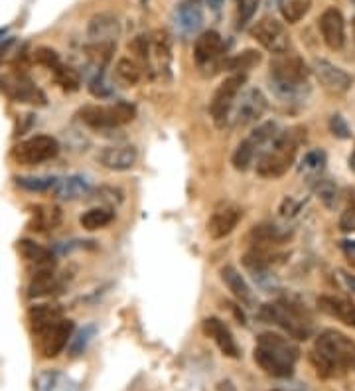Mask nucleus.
Masks as SVG:
<instances>
[{"label": "nucleus", "mask_w": 355, "mask_h": 391, "mask_svg": "<svg viewBox=\"0 0 355 391\" xmlns=\"http://www.w3.org/2000/svg\"><path fill=\"white\" fill-rule=\"evenodd\" d=\"M18 251H20V255H22L28 263L36 265V269H53V263H55V261H53V253L48 247L36 243V241H32V239H20V241H18Z\"/></svg>", "instance_id": "26"}, {"label": "nucleus", "mask_w": 355, "mask_h": 391, "mask_svg": "<svg viewBox=\"0 0 355 391\" xmlns=\"http://www.w3.org/2000/svg\"><path fill=\"white\" fill-rule=\"evenodd\" d=\"M217 391H237V390H235V385H233V381L224 379V381H219V383H217Z\"/></svg>", "instance_id": "46"}, {"label": "nucleus", "mask_w": 355, "mask_h": 391, "mask_svg": "<svg viewBox=\"0 0 355 391\" xmlns=\"http://www.w3.org/2000/svg\"><path fill=\"white\" fill-rule=\"evenodd\" d=\"M73 322L67 320V318H62L60 322H55L52 328L44 330L42 334H36L38 338V350L44 358H55L60 354L64 352V348L67 346V342L71 340V334H73Z\"/></svg>", "instance_id": "12"}, {"label": "nucleus", "mask_w": 355, "mask_h": 391, "mask_svg": "<svg viewBox=\"0 0 355 391\" xmlns=\"http://www.w3.org/2000/svg\"><path fill=\"white\" fill-rule=\"evenodd\" d=\"M136 158H138V153L131 144H113V146H105L99 153L97 160L107 170L125 172V170H131L136 164Z\"/></svg>", "instance_id": "17"}, {"label": "nucleus", "mask_w": 355, "mask_h": 391, "mask_svg": "<svg viewBox=\"0 0 355 391\" xmlns=\"http://www.w3.org/2000/svg\"><path fill=\"white\" fill-rule=\"evenodd\" d=\"M201 330H203V334H206L208 338H211L215 342V346L221 350L224 356L233 358V360H237V358L241 356V350H239V346H237L231 330L227 328V324H225L221 318H217V316H208V318L201 322Z\"/></svg>", "instance_id": "15"}, {"label": "nucleus", "mask_w": 355, "mask_h": 391, "mask_svg": "<svg viewBox=\"0 0 355 391\" xmlns=\"http://www.w3.org/2000/svg\"><path fill=\"white\" fill-rule=\"evenodd\" d=\"M310 362L320 378L329 379L355 370V342L338 330H324L316 338Z\"/></svg>", "instance_id": "1"}, {"label": "nucleus", "mask_w": 355, "mask_h": 391, "mask_svg": "<svg viewBox=\"0 0 355 391\" xmlns=\"http://www.w3.org/2000/svg\"><path fill=\"white\" fill-rule=\"evenodd\" d=\"M32 216H34V222L30 223V225L36 232L55 229L62 223V211H60V208H55V206H52V208L38 206V208H34Z\"/></svg>", "instance_id": "28"}, {"label": "nucleus", "mask_w": 355, "mask_h": 391, "mask_svg": "<svg viewBox=\"0 0 355 391\" xmlns=\"http://www.w3.org/2000/svg\"><path fill=\"white\" fill-rule=\"evenodd\" d=\"M271 391H282V390H271Z\"/></svg>", "instance_id": "51"}, {"label": "nucleus", "mask_w": 355, "mask_h": 391, "mask_svg": "<svg viewBox=\"0 0 355 391\" xmlns=\"http://www.w3.org/2000/svg\"><path fill=\"white\" fill-rule=\"evenodd\" d=\"M12 44V40H0V62H2V58H4V53H6V50H8V46Z\"/></svg>", "instance_id": "47"}, {"label": "nucleus", "mask_w": 355, "mask_h": 391, "mask_svg": "<svg viewBox=\"0 0 355 391\" xmlns=\"http://www.w3.org/2000/svg\"><path fill=\"white\" fill-rule=\"evenodd\" d=\"M253 358L264 374L273 378H290L300 358L298 346L282 334L263 332L257 338Z\"/></svg>", "instance_id": "2"}, {"label": "nucleus", "mask_w": 355, "mask_h": 391, "mask_svg": "<svg viewBox=\"0 0 355 391\" xmlns=\"http://www.w3.org/2000/svg\"><path fill=\"white\" fill-rule=\"evenodd\" d=\"M115 220V214L109 208H91L87 209L81 218H79V223L83 229L87 232H95V229H103L109 223Z\"/></svg>", "instance_id": "29"}, {"label": "nucleus", "mask_w": 355, "mask_h": 391, "mask_svg": "<svg viewBox=\"0 0 355 391\" xmlns=\"http://www.w3.org/2000/svg\"><path fill=\"white\" fill-rule=\"evenodd\" d=\"M251 36L257 40L266 52L275 53V55L289 52V32H286L284 24L275 20V18H263V20H259V22L253 26V30H251Z\"/></svg>", "instance_id": "11"}, {"label": "nucleus", "mask_w": 355, "mask_h": 391, "mask_svg": "<svg viewBox=\"0 0 355 391\" xmlns=\"http://www.w3.org/2000/svg\"><path fill=\"white\" fill-rule=\"evenodd\" d=\"M241 218H243V211L237 206H225V208L217 209L208 222V234L211 239H224L235 229Z\"/></svg>", "instance_id": "19"}, {"label": "nucleus", "mask_w": 355, "mask_h": 391, "mask_svg": "<svg viewBox=\"0 0 355 391\" xmlns=\"http://www.w3.org/2000/svg\"><path fill=\"white\" fill-rule=\"evenodd\" d=\"M324 164H326V153L322 148H316V150H310L304 155L300 170L308 172V174H318V172H322Z\"/></svg>", "instance_id": "38"}, {"label": "nucleus", "mask_w": 355, "mask_h": 391, "mask_svg": "<svg viewBox=\"0 0 355 391\" xmlns=\"http://www.w3.org/2000/svg\"><path fill=\"white\" fill-rule=\"evenodd\" d=\"M64 318V311L57 306V304H36L30 309L28 313V320L32 326V332L34 336L42 334L44 330L52 328L55 322H60Z\"/></svg>", "instance_id": "24"}, {"label": "nucleus", "mask_w": 355, "mask_h": 391, "mask_svg": "<svg viewBox=\"0 0 355 391\" xmlns=\"http://www.w3.org/2000/svg\"><path fill=\"white\" fill-rule=\"evenodd\" d=\"M340 227H342V232H347V234H354L355 232V204H349L347 209L342 214Z\"/></svg>", "instance_id": "43"}, {"label": "nucleus", "mask_w": 355, "mask_h": 391, "mask_svg": "<svg viewBox=\"0 0 355 391\" xmlns=\"http://www.w3.org/2000/svg\"><path fill=\"white\" fill-rule=\"evenodd\" d=\"M245 85V73H233L221 81V85L215 89L210 103V113L217 127H225L229 121V113L235 105L237 95Z\"/></svg>", "instance_id": "8"}, {"label": "nucleus", "mask_w": 355, "mask_h": 391, "mask_svg": "<svg viewBox=\"0 0 355 391\" xmlns=\"http://www.w3.org/2000/svg\"><path fill=\"white\" fill-rule=\"evenodd\" d=\"M354 2H355V0H354Z\"/></svg>", "instance_id": "52"}, {"label": "nucleus", "mask_w": 355, "mask_h": 391, "mask_svg": "<svg viewBox=\"0 0 355 391\" xmlns=\"http://www.w3.org/2000/svg\"><path fill=\"white\" fill-rule=\"evenodd\" d=\"M224 53V38L219 32L208 30L203 34H199V38L194 44V58L199 65H206L217 60Z\"/></svg>", "instance_id": "22"}, {"label": "nucleus", "mask_w": 355, "mask_h": 391, "mask_svg": "<svg viewBox=\"0 0 355 391\" xmlns=\"http://www.w3.org/2000/svg\"><path fill=\"white\" fill-rule=\"evenodd\" d=\"M60 153V143L50 134H36L12 148V158L18 164L34 166L46 160H52Z\"/></svg>", "instance_id": "7"}, {"label": "nucleus", "mask_w": 355, "mask_h": 391, "mask_svg": "<svg viewBox=\"0 0 355 391\" xmlns=\"http://www.w3.org/2000/svg\"><path fill=\"white\" fill-rule=\"evenodd\" d=\"M261 0H239L237 6V26L243 28L247 22H251V18L259 10Z\"/></svg>", "instance_id": "40"}, {"label": "nucleus", "mask_w": 355, "mask_h": 391, "mask_svg": "<svg viewBox=\"0 0 355 391\" xmlns=\"http://www.w3.org/2000/svg\"><path fill=\"white\" fill-rule=\"evenodd\" d=\"M259 316L264 322H271V324L278 326L280 330H284L290 338H312V332H314L312 316L296 299L284 297L276 302H268V304L261 306Z\"/></svg>", "instance_id": "3"}, {"label": "nucleus", "mask_w": 355, "mask_h": 391, "mask_svg": "<svg viewBox=\"0 0 355 391\" xmlns=\"http://www.w3.org/2000/svg\"><path fill=\"white\" fill-rule=\"evenodd\" d=\"M0 92L4 93L6 97H10L18 103H28V105H38L44 107L46 105V95L44 92L36 87V83L28 76L22 73H6L0 78Z\"/></svg>", "instance_id": "10"}, {"label": "nucleus", "mask_w": 355, "mask_h": 391, "mask_svg": "<svg viewBox=\"0 0 355 391\" xmlns=\"http://www.w3.org/2000/svg\"><path fill=\"white\" fill-rule=\"evenodd\" d=\"M320 32H322V38L326 42L329 50H342L345 46V20H343L342 12L334 6L326 8L322 16H320Z\"/></svg>", "instance_id": "14"}, {"label": "nucleus", "mask_w": 355, "mask_h": 391, "mask_svg": "<svg viewBox=\"0 0 355 391\" xmlns=\"http://www.w3.org/2000/svg\"><path fill=\"white\" fill-rule=\"evenodd\" d=\"M268 2H271V4H280L282 0H268Z\"/></svg>", "instance_id": "49"}, {"label": "nucleus", "mask_w": 355, "mask_h": 391, "mask_svg": "<svg viewBox=\"0 0 355 391\" xmlns=\"http://www.w3.org/2000/svg\"><path fill=\"white\" fill-rule=\"evenodd\" d=\"M290 237V232L278 227L275 223H261L251 229L249 239L253 245L259 247H271V245H280Z\"/></svg>", "instance_id": "25"}, {"label": "nucleus", "mask_w": 355, "mask_h": 391, "mask_svg": "<svg viewBox=\"0 0 355 391\" xmlns=\"http://www.w3.org/2000/svg\"><path fill=\"white\" fill-rule=\"evenodd\" d=\"M53 78H55V83L64 89V92H78L81 87V76L78 73V69L69 67V65H57L53 69Z\"/></svg>", "instance_id": "34"}, {"label": "nucleus", "mask_w": 355, "mask_h": 391, "mask_svg": "<svg viewBox=\"0 0 355 391\" xmlns=\"http://www.w3.org/2000/svg\"><path fill=\"white\" fill-rule=\"evenodd\" d=\"M296 148H298V141L294 139L292 132L289 130L278 132L275 141L268 144L257 158V174L263 178H271V180L284 176L290 166L294 164Z\"/></svg>", "instance_id": "4"}, {"label": "nucleus", "mask_w": 355, "mask_h": 391, "mask_svg": "<svg viewBox=\"0 0 355 391\" xmlns=\"http://www.w3.org/2000/svg\"><path fill=\"white\" fill-rule=\"evenodd\" d=\"M203 24V10L199 0H182L172 14V26L178 36L190 38Z\"/></svg>", "instance_id": "13"}, {"label": "nucleus", "mask_w": 355, "mask_h": 391, "mask_svg": "<svg viewBox=\"0 0 355 391\" xmlns=\"http://www.w3.org/2000/svg\"><path fill=\"white\" fill-rule=\"evenodd\" d=\"M312 69H314L318 81L331 93L349 92V87L354 83V79L347 71H343L342 67L334 65L328 60H316Z\"/></svg>", "instance_id": "16"}, {"label": "nucleus", "mask_w": 355, "mask_h": 391, "mask_svg": "<svg viewBox=\"0 0 355 391\" xmlns=\"http://www.w3.org/2000/svg\"><path fill=\"white\" fill-rule=\"evenodd\" d=\"M318 309L331 318H338L349 328H355V304L352 300L336 297V295H322L318 297Z\"/></svg>", "instance_id": "18"}, {"label": "nucleus", "mask_w": 355, "mask_h": 391, "mask_svg": "<svg viewBox=\"0 0 355 391\" xmlns=\"http://www.w3.org/2000/svg\"><path fill=\"white\" fill-rule=\"evenodd\" d=\"M266 105L268 103H266V97L263 95V92L257 89V87H249V89L237 95L229 119L233 121L235 127H247V125H253L263 117Z\"/></svg>", "instance_id": "9"}, {"label": "nucleus", "mask_w": 355, "mask_h": 391, "mask_svg": "<svg viewBox=\"0 0 355 391\" xmlns=\"http://www.w3.org/2000/svg\"><path fill=\"white\" fill-rule=\"evenodd\" d=\"M14 180L28 192H46V190H52L57 178H53V176H16Z\"/></svg>", "instance_id": "36"}, {"label": "nucleus", "mask_w": 355, "mask_h": 391, "mask_svg": "<svg viewBox=\"0 0 355 391\" xmlns=\"http://www.w3.org/2000/svg\"><path fill=\"white\" fill-rule=\"evenodd\" d=\"M343 253L347 255V259L355 263V241H343L342 243Z\"/></svg>", "instance_id": "45"}, {"label": "nucleus", "mask_w": 355, "mask_h": 391, "mask_svg": "<svg viewBox=\"0 0 355 391\" xmlns=\"http://www.w3.org/2000/svg\"><path fill=\"white\" fill-rule=\"evenodd\" d=\"M255 157H259L255 144L251 143L249 139H245V141H241V143L237 144L235 153H233V157H231V164H233V168L239 170V172H245V170H249L251 166H253Z\"/></svg>", "instance_id": "32"}, {"label": "nucleus", "mask_w": 355, "mask_h": 391, "mask_svg": "<svg viewBox=\"0 0 355 391\" xmlns=\"http://www.w3.org/2000/svg\"><path fill=\"white\" fill-rule=\"evenodd\" d=\"M310 67L296 53H280L271 60V85H308Z\"/></svg>", "instance_id": "6"}, {"label": "nucleus", "mask_w": 355, "mask_h": 391, "mask_svg": "<svg viewBox=\"0 0 355 391\" xmlns=\"http://www.w3.org/2000/svg\"><path fill=\"white\" fill-rule=\"evenodd\" d=\"M87 34L93 40V44H117L120 26H118L117 18L111 14H97L93 16Z\"/></svg>", "instance_id": "20"}, {"label": "nucleus", "mask_w": 355, "mask_h": 391, "mask_svg": "<svg viewBox=\"0 0 355 391\" xmlns=\"http://www.w3.org/2000/svg\"><path fill=\"white\" fill-rule=\"evenodd\" d=\"M136 117V107L129 101L113 105H85L79 109V119L95 130H107L122 127Z\"/></svg>", "instance_id": "5"}, {"label": "nucleus", "mask_w": 355, "mask_h": 391, "mask_svg": "<svg viewBox=\"0 0 355 391\" xmlns=\"http://www.w3.org/2000/svg\"><path fill=\"white\" fill-rule=\"evenodd\" d=\"M55 287H57V283H55L53 269H36V273L30 281V287H28V297L30 299L48 297V295H52Z\"/></svg>", "instance_id": "27"}, {"label": "nucleus", "mask_w": 355, "mask_h": 391, "mask_svg": "<svg viewBox=\"0 0 355 391\" xmlns=\"http://www.w3.org/2000/svg\"><path fill=\"white\" fill-rule=\"evenodd\" d=\"M221 281L225 283V287L231 290V295L235 297L241 304H245V306H255V293H253V288L249 287V283L243 279V275L237 271L233 265H225L221 267Z\"/></svg>", "instance_id": "21"}, {"label": "nucleus", "mask_w": 355, "mask_h": 391, "mask_svg": "<svg viewBox=\"0 0 355 391\" xmlns=\"http://www.w3.org/2000/svg\"><path fill=\"white\" fill-rule=\"evenodd\" d=\"M115 73L117 78L127 83V85H136L140 78H143V67L136 64L131 58H120L117 62V67H115Z\"/></svg>", "instance_id": "35"}, {"label": "nucleus", "mask_w": 355, "mask_h": 391, "mask_svg": "<svg viewBox=\"0 0 355 391\" xmlns=\"http://www.w3.org/2000/svg\"><path fill=\"white\" fill-rule=\"evenodd\" d=\"M34 62L38 65H44L48 69H55L57 65H62V60H60V53L55 52L53 48H48V46H39L34 50Z\"/></svg>", "instance_id": "39"}, {"label": "nucleus", "mask_w": 355, "mask_h": 391, "mask_svg": "<svg viewBox=\"0 0 355 391\" xmlns=\"http://www.w3.org/2000/svg\"><path fill=\"white\" fill-rule=\"evenodd\" d=\"M316 196L328 209H336L340 204V188L329 178H322L316 184Z\"/></svg>", "instance_id": "33"}, {"label": "nucleus", "mask_w": 355, "mask_h": 391, "mask_svg": "<svg viewBox=\"0 0 355 391\" xmlns=\"http://www.w3.org/2000/svg\"><path fill=\"white\" fill-rule=\"evenodd\" d=\"M261 60L263 58H261V53L257 52V50H245V52L231 55L229 60H225L224 67L229 69V71H233V73H245V71L253 69L255 65L261 64Z\"/></svg>", "instance_id": "30"}, {"label": "nucleus", "mask_w": 355, "mask_h": 391, "mask_svg": "<svg viewBox=\"0 0 355 391\" xmlns=\"http://www.w3.org/2000/svg\"><path fill=\"white\" fill-rule=\"evenodd\" d=\"M340 279H342L343 287L347 288L352 295H355V275H352L349 271H340Z\"/></svg>", "instance_id": "44"}, {"label": "nucleus", "mask_w": 355, "mask_h": 391, "mask_svg": "<svg viewBox=\"0 0 355 391\" xmlns=\"http://www.w3.org/2000/svg\"><path fill=\"white\" fill-rule=\"evenodd\" d=\"M91 186L89 180L85 176H66V178H57L52 188V194L55 200H62V202H71V200H79L83 196L89 194Z\"/></svg>", "instance_id": "23"}, {"label": "nucleus", "mask_w": 355, "mask_h": 391, "mask_svg": "<svg viewBox=\"0 0 355 391\" xmlns=\"http://www.w3.org/2000/svg\"><path fill=\"white\" fill-rule=\"evenodd\" d=\"M329 130L336 139H349L352 137V130L347 127L345 119L342 115H331L329 119Z\"/></svg>", "instance_id": "41"}, {"label": "nucleus", "mask_w": 355, "mask_h": 391, "mask_svg": "<svg viewBox=\"0 0 355 391\" xmlns=\"http://www.w3.org/2000/svg\"><path fill=\"white\" fill-rule=\"evenodd\" d=\"M95 334H97V326L95 324L83 326L78 334L69 340V354H71V356H81V354L85 352L87 344L91 342V338Z\"/></svg>", "instance_id": "37"}, {"label": "nucleus", "mask_w": 355, "mask_h": 391, "mask_svg": "<svg viewBox=\"0 0 355 391\" xmlns=\"http://www.w3.org/2000/svg\"><path fill=\"white\" fill-rule=\"evenodd\" d=\"M280 14L284 18V22L289 24H298L306 14L312 8V0H282L278 4Z\"/></svg>", "instance_id": "31"}, {"label": "nucleus", "mask_w": 355, "mask_h": 391, "mask_svg": "<svg viewBox=\"0 0 355 391\" xmlns=\"http://www.w3.org/2000/svg\"><path fill=\"white\" fill-rule=\"evenodd\" d=\"M6 36V28H0V40Z\"/></svg>", "instance_id": "48"}, {"label": "nucleus", "mask_w": 355, "mask_h": 391, "mask_svg": "<svg viewBox=\"0 0 355 391\" xmlns=\"http://www.w3.org/2000/svg\"><path fill=\"white\" fill-rule=\"evenodd\" d=\"M349 162H352V166H354V168H355V155H354V158L349 160Z\"/></svg>", "instance_id": "50"}, {"label": "nucleus", "mask_w": 355, "mask_h": 391, "mask_svg": "<svg viewBox=\"0 0 355 391\" xmlns=\"http://www.w3.org/2000/svg\"><path fill=\"white\" fill-rule=\"evenodd\" d=\"M89 92L95 95V97H109L111 95V85L105 81V76H103V71H99L95 78L91 79V83H89Z\"/></svg>", "instance_id": "42"}]
</instances>
